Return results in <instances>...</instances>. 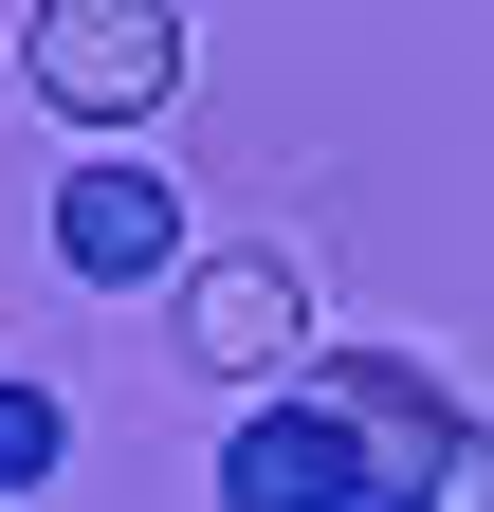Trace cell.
<instances>
[{"label": "cell", "mask_w": 494, "mask_h": 512, "mask_svg": "<svg viewBox=\"0 0 494 512\" xmlns=\"http://www.w3.org/2000/svg\"><path fill=\"white\" fill-rule=\"evenodd\" d=\"M183 366L238 384V403H275V384L312 366V293H293V256H183Z\"/></svg>", "instance_id": "3957f363"}, {"label": "cell", "mask_w": 494, "mask_h": 512, "mask_svg": "<svg viewBox=\"0 0 494 512\" xmlns=\"http://www.w3.org/2000/svg\"><path fill=\"white\" fill-rule=\"evenodd\" d=\"M312 403H330V439H348L366 512H421V494H440V458L476 439V403H458L421 348H330V366H312Z\"/></svg>", "instance_id": "6da1fadb"}, {"label": "cell", "mask_w": 494, "mask_h": 512, "mask_svg": "<svg viewBox=\"0 0 494 512\" xmlns=\"http://www.w3.org/2000/svg\"><path fill=\"white\" fill-rule=\"evenodd\" d=\"M55 458H74V403H55V384H0V512H19Z\"/></svg>", "instance_id": "8992f818"}, {"label": "cell", "mask_w": 494, "mask_h": 512, "mask_svg": "<svg viewBox=\"0 0 494 512\" xmlns=\"http://www.w3.org/2000/svg\"><path fill=\"white\" fill-rule=\"evenodd\" d=\"M220 512H366V476H348V439H330L312 384H275V403L220 421Z\"/></svg>", "instance_id": "277c9868"}, {"label": "cell", "mask_w": 494, "mask_h": 512, "mask_svg": "<svg viewBox=\"0 0 494 512\" xmlns=\"http://www.w3.org/2000/svg\"><path fill=\"white\" fill-rule=\"evenodd\" d=\"M421 512H494V421H476L458 458H440V494H421Z\"/></svg>", "instance_id": "52a82bcc"}, {"label": "cell", "mask_w": 494, "mask_h": 512, "mask_svg": "<svg viewBox=\"0 0 494 512\" xmlns=\"http://www.w3.org/2000/svg\"><path fill=\"white\" fill-rule=\"evenodd\" d=\"M37 92L74 128H129V110L183 92V19L165 0H37Z\"/></svg>", "instance_id": "7a4b0ae2"}, {"label": "cell", "mask_w": 494, "mask_h": 512, "mask_svg": "<svg viewBox=\"0 0 494 512\" xmlns=\"http://www.w3.org/2000/svg\"><path fill=\"white\" fill-rule=\"evenodd\" d=\"M55 256H74L92 293L183 275V183H147V165H74V183H55Z\"/></svg>", "instance_id": "5b68a950"}]
</instances>
